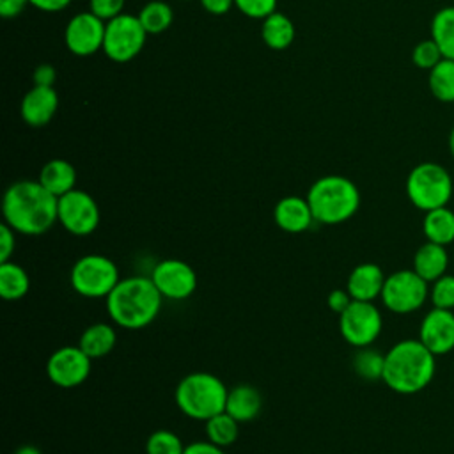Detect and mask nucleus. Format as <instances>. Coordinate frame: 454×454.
<instances>
[{"label": "nucleus", "mask_w": 454, "mask_h": 454, "mask_svg": "<svg viewBox=\"0 0 454 454\" xmlns=\"http://www.w3.org/2000/svg\"><path fill=\"white\" fill-rule=\"evenodd\" d=\"M2 215L18 234L41 236L59 222V197L37 179H21L5 190Z\"/></svg>", "instance_id": "nucleus-1"}, {"label": "nucleus", "mask_w": 454, "mask_h": 454, "mask_svg": "<svg viewBox=\"0 0 454 454\" xmlns=\"http://www.w3.org/2000/svg\"><path fill=\"white\" fill-rule=\"evenodd\" d=\"M105 300L114 325L126 330H140L158 317L163 296L151 277L135 275L121 278Z\"/></svg>", "instance_id": "nucleus-2"}, {"label": "nucleus", "mask_w": 454, "mask_h": 454, "mask_svg": "<svg viewBox=\"0 0 454 454\" xmlns=\"http://www.w3.org/2000/svg\"><path fill=\"white\" fill-rule=\"evenodd\" d=\"M434 372L436 356L419 339H403L385 353L381 381L395 394L411 395L424 390Z\"/></svg>", "instance_id": "nucleus-3"}, {"label": "nucleus", "mask_w": 454, "mask_h": 454, "mask_svg": "<svg viewBox=\"0 0 454 454\" xmlns=\"http://www.w3.org/2000/svg\"><path fill=\"white\" fill-rule=\"evenodd\" d=\"M307 200L317 223L339 225L348 222L358 211L360 192L349 177L330 174L310 184Z\"/></svg>", "instance_id": "nucleus-4"}, {"label": "nucleus", "mask_w": 454, "mask_h": 454, "mask_svg": "<svg viewBox=\"0 0 454 454\" xmlns=\"http://www.w3.org/2000/svg\"><path fill=\"white\" fill-rule=\"evenodd\" d=\"M225 383L211 372H192L184 376L174 392L177 408L193 420H207L225 410Z\"/></svg>", "instance_id": "nucleus-5"}, {"label": "nucleus", "mask_w": 454, "mask_h": 454, "mask_svg": "<svg viewBox=\"0 0 454 454\" xmlns=\"http://www.w3.org/2000/svg\"><path fill=\"white\" fill-rule=\"evenodd\" d=\"M404 190L410 202L426 213L449 204L454 183L443 165L436 161H422L410 170Z\"/></svg>", "instance_id": "nucleus-6"}, {"label": "nucleus", "mask_w": 454, "mask_h": 454, "mask_svg": "<svg viewBox=\"0 0 454 454\" xmlns=\"http://www.w3.org/2000/svg\"><path fill=\"white\" fill-rule=\"evenodd\" d=\"M117 264L101 254H87L74 261L69 273L71 287L83 298H106L119 284Z\"/></svg>", "instance_id": "nucleus-7"}, {"label": "nucleus", "mask_w": 454, "mask_h": 454, "mask_svg": "<svg viewBox=\"0 0 454 454\" xmlns=\"http://www.w3.org/2000/svg\"><path fill=\"white\" fill-rule=\"evenodd\" d=\"M380 300L394 314H411L429 300V282L413 268L397 270L387 275Z\"/></svg>", "instance_id": "nucleus-8"}, {"label": "nucleus", "mask_w": 454, "mask_h": 454, "mask_svg": "<svg viewBox=\"0 0 454 454\" xmlns=\"http://www.w3.org/2000/svg\"><path fill=\"white\" fill-rule=\"evenodd\" d=\"M147 32L142 27L137 14L122 12L117 18L106 21L103 53L117 64L133 60L145 46Z\"/></svg>", "instance_id": "nucleus-9"}, {"label": "nucleus", "mask_w": 454, "mask_h": 454, "mask_svg": "<svg viewBox=\"0 0 454 454\" xmlns=\"http://www.w3.org/2000/svg\"><path fill=\"white\" fill-rule=\"evenodd\" d=\"M339 330L342 339L353 348L371 346L383 330V317L372 301L353 300L339 314Z\"/></svg>", "instance_id": "nucleus-10"}, {"label": "nucleus", "mask_w": 454, "mask_h": 454, "mask_svg": "<svg viewBox=\"0 0 454 454\" xmlns=\"http://www.w3.org/2000/svg\"><path fill=\"white\" fill-rule=\"evenodd\" d=\"M101 220L98 202L85 190H71L59 197V223L73 236L92 234Z\"/></svg>", "instance_id": "nucleus-11"}, {"label": "nucleus", "mask_w": 454, "mask_h": 454, "mask_svg": "<svg viewBox=\"0 0 454 454\" xmlns=\"http://www.w3.org/2000/svg\"><path fill=\"white\" fill-rule=\"evenodd\" d=\"M92 369V358L80 346H62L55 349L46 362L50 381L60 388L82 385Z\"/></svg>", "instance_id": "nucleus-12"}, {"label": "nucleus", "mask_w": 454, "mask_h": 454, "mask_svg": "<svg viewBox=\"0 0 454 454\" xmlns=\"http://www.w3.org/2000/svg\"><path fill=\"white\" fill-rule=\"evenodd\" d=\"M151 280L167 300L190 298L199 284L195 270L181 259H163L151 271Z\"/></svg>", "instance_id": "nucleus-13"}, {"label": "nucleus", "mask_w": 454, "mask_h": 454, "mask_svg": "<svg viewBox=\"0 0 454 454\" xmlns=\"http://www.w3.org/2000/svg\"><path fill=\"white\" fill-rule=\"evenodd\" d=\"M106 21L87 12H76L64 28V44L76 57H89L103 50Z\"/></svg>", "instance_id": "nucleus-14"}, {"label": "nucleus", "mask_w": 454, "mask_h": 454, "mask_svg": "<svg viewBox=\"0 0 454 454\" xmlns=\"http://www.w3.org/2000/svg\"><path fill=\"white\" fill-rule=\"evenodd\" d=\"M434 356L454 349V310L433 307L420 321L417 337Z\"/></svg>", "instance_id": "nucleus-15"}, {"label": "nucleus", "mask_w": 454, "mask_h": 454, "mask_svg": "<svg viewBox=\"0 0 454 454\" xmlns=\"http://www.w3.org/2000/svg\"><path fill=\"white\" fill-rule=\"evenodd\" d=\"M59 94L53 87L34 85L25 92L20 103V115L25 124L32 128L46 126L57 114Z\"/></svg>", "instance_id": "nucleus-16"}, {"label": "nucleus", "mask_w": 454, "mask_h": 454, "mask_svg": "<svg viewBox=\"0 0 454 454\" xmlns=\"http://www.w3.org/2000/svg\"><path fill=\"white\" fill-rule=\"evenodd\" d=\"M273 220L278 225V229L289 234H300L307 231L312 225V222H316L307 197L298 195H287L280 199L275 204Z\"/></svg>", "instance_id": "nucleus-17"}, {"label": "nucleus", "mask_w": 454, "mask_h": 454, "mask_svg": "<svg viewBox=\"0 0 454 454\" xmlns=\"http://www.w3.org/2000/svg\"><path fill=\"white\" fill-rule=\"evenodd\" d=\"M385 278L387 275L376 262H360L351 270L346 280V289L353 300L374 301L381 296Z\"/></svg>", "instance_id": "nucleus-18"}, {"label": "nucleus", "mask_w": 454, "mask_h": 454, "mask_svg": "<svg viewBox=\"0 0 454 454\" xmlns=\"http://www.w3.org/2000/svg\"><path fill=\"white\" fill-rule=\"evenodd\" d=\"M411 268L426 280V282H434L442 275L447 273L449 268V252L447 247L427 241L422 243L415 254H413V262Z\"/></svg>", "instance_id": "nucleus-19"}, {"label": "nucleus", "mask_w": 454, "mask_h": 454, "mask_svg": "<svg viewBox=\"0 0 454 454\" xmlns=\"http://www.w3.org/2000/svg\"><path fill=\"white\" fill-rule=\"evenodd\" d=\"M261 408H262V397L254 385L241 383L229 388L225 411L232 415L239 424L254 420L261 413Z\"/></svg>", "instance_id": "nucleus-20"}, {"label": "nucleus", "mask_w": 454, "mask_h": 454, "mask_svg": "<svg viewBox=\"0 0 454 454\" xmlns=\"http://www.w3.org/2000/svg\"><path fill=\"white\" fill-rule=\"evenodd\" d=\"M37 181L55 197H62L76 188V170L67 160L53 158L41 167Z\"/></svg>", "instance_id": "nucleus-21"}, {"label": "nucleus", "mask_w": 454, "mask_h": 454, "mask_svg": "<svg viewBox=\"0 0 454 454\" xmlns=\"http://www.w3.org/2000/svg\"><path fill=\"white\" fill-rule=\"evenodd\" d=\"M294 35H296L294 23L284 12L275 11L273 14H270L268 18L262 20L261 37H262V43L270 50L282 51V50L289 48L293 44V41H294Z\"/></svg>", "instance_id": "nucleus-22"}, {"label": "nucleus", "mask_w": 454, "mask_h": 454, "mask_svg": "<svg viewBox=\"0 0 454 454\" xmlns=\"http://www.w3.org/2000/svg\"><path fill=\"white\" fill-rule=\"evenodd\" d=\"M115 342H117V333L110 323H92L82 332L78 339V346L92 360L106 356L115 348Z\"/></svg>", "instance_id": "nucleus-23"}, {"label": "nucleus", "mask_w": 454, "mask_h": 454, "mask_svg": "<svg viewBox=\"0 0 454 454\" xmlns=\"http://www.w3.org/2000/svg\"><path fill=\"white\" fill-rule=\"evenodd\" d=\"M422 232L427 241L438 245H450L454 241V211L447 206L424 213Z\"/></svg>", "instance_id": "nucleus-24"}, {"label": "nucleus", "mask_w": 454, "mask_h": 454, "mask_svg": "<svg viewBox=\"0 0 454 454\" xmlns=\"http://www.w3.org/2000/svg\"><path fill=\"white\" fill-rule=\"evenodd\" d=\"M30 289V277L23 266L7 261L0 262V296L7 301L23 298Z\"/></svg>", "instance_id": "nucleus-25"}, {"label": "nucleus", "mask_w": 454, "mask_h": 454, "mask_svg": "<svg viewBox=\"0 0 454 454\" xmlns=\"http://www.w3.org/2000/svg\"><path fill=\"white\" fill-rule=\"evenodd\" d=\"M431 39L440 46L445 59L454 60V5L442 7L431 20Z\"/></svg>", "instance_id": "nucleus-26"}, {"label": "nucleus", "mask_w": 454, "mask_h": 454, "mask_svg": "<svg viewBox=\"0 0 454 454\" xmlns=\"http://www.w3.org/2000/svg\"><path fill=\"white\" fill-rule=\"evenodd\" d=\"M138 20L149 35H158L168 30L174 21V11L170 4L163 0H151L138 11Z\"/></svg>", "instance_id": "nucleus-27"}, {"label": "nucleus", "mask_w": 454, "mask_h": 454, "mask_svg": "<svg viewBox=\"0 0 454 454\" xmlns=\"http://www.w3.org/2000/svg\"><path fill=\"white\" fill-rule=\"evenodd\" d=\"M431 94L442 103H454V60H440L427 76Z\"/></svg>", "instance_id": "nucleus-28"}, {"label": "nucleus", "mask_w": 454, "mask_h": 454, "mask_svg": "<svg viewBox=\"0 0 454 454\" xmlns=\"http://www.w3.org/2000/svg\"><path fill=\"white\" fill-rule=\"evenodd\" d=\"M239 422L225 410L206 420V436L218 447H229L238 440Z\"/></svg>", "instance_id": "nucleus-29"}, {"label": "nucleus", "mask_w": 454, "mask_h": 454, "mask_svg": "<svg viewBox=\"0 0 454 454\" xmlns=\"http://www.w3.org/2000/svg\"><path fill=\"white\" fill-rule=\"evenodd\" d=\"M383 367H385V355L372 348H358V351L353 356V369L355 372L367 381H376L383 378Z\"/></svg>", "instance_id": "nucleus-30"}, {"label": "nucleus", "mask_w": 454, "mask_h": 454, "mask_svg": "<svg viewBox=\"0 0 454 454\" xmlns=\"http://www.w3.org/2000/svg\"><path fill=\"white\" fill-rule=\"evenodd\" d=\"M183 440L170 429H158L145 442V454H183Z\"/></svg>", "instance_id": "nucleus-31"}, {"label": "nucleus", "mask_w": 454, "mask_h": 454, "mask_svg": "<svg viewBox=\"0 0 454 454\" xmlns=\"http://www.w3.org/2000/svg\"><path fill=\"white\" fill-rule=\"evenodd\" d=\"M429 301L436 309L454 310V275L445 273L429 284Z\"/></svg>", "instance_id": "nucleus-32"}, {"label": "nucleus", "mask_w": 454, "mask_h": 454, "mask_svg": "<svg viewBox=\"0 0 454 454\" xmlns=\"http://www.w3.org/2000/svg\"><path fill=\"white\" fill-rule=\"evenodd\" d=\"M443 53L440 50V46L429 37V39H422L419 41L413 50H411V62L419 67V69H426L431 71L440 60H443Z\"/></svg>", "instance_id": "nucleus-33"}, {"label": "nucleus", "mask_w": 454, "mask_h": 454, "mask_svg": "<svg viewBox=\"0 0 454 454\" xmlns=\"http://www.w3.org/2000/svg\"><path fill=\"white\" fill-rule=\"evenodd\" d=\"M234 7L252 20H264L277 11V0H234Z\"/></svg>", "instance_id": "nucleus-34"}, {"label": "nucleus", "mask_w": 454, "mask_h": 454, "mask_svg": "<svg viewBox=\"0 0 454 454\" xmlns=\"http://www.w3.org/2000/svg\"><path fill=\"white\" fill-rule=\"evenodd\" d=\"M124 4L126 0H89V11L103 21H110L124 12Z\"/></svg>", "instance_id": "nucleus-35"}, {"label": "nucleus", "mask_w": 454, "mask_h": 454, "mask_svg": "<svg viewBox=\"0 0 454 454\" xmlns=\"http://www.w3.org/2000/svg\"><path fill=\"white\" fill-rule=\"evenodd\" d=\"M16 231L5 222L0 225V262L11 261V255L16 248Z\"/></svg>", "instance_id": "nucleus-36"}, {"label": "nucleus", "mask_w": 454, "mask_h": 454, "mask_svg": "<svg viewBox=\"0 0 454 454\" xmlns=\"http://www.w3.org/2000/svg\"><path fill=\"white\" fill-rule=\"evenodd\" d=\"M351 301H353V298H351V294L348 293L346 287L344 289H332L326 296V303L335 314H342Z\"/></svg>", "instance_id": "nucleus-37"}, {"label": "nucleus", "mask_w": 454, "mask_h": 454, "mask_svg": "<svg viewBox=\"0 0 454 454\" xmlns=\"http://www.w3.org/2000/svg\"><path fill=\"white\" fill-rule=\"evenodd\" d=\"M32 80H34V85H43V87H53L55 80H57V71L51 64H39L35 69H34V74H32Z\"/></svg>", "instance_id": "nucleus-38"}, {"label": "nucleus", "mask_w": 454, "mask_h": 454, "mask_svg": "<svg viewBox=\"0 0 454 454\" xmlns=\"http://www.w3.org/2000/svg\"><path fill=\"white\" fill-rule=\"evenodd\" d=\"M28 4V0H0V16L5 20L18 18Z\"/></svg>", "instance_id": "nucleus-39"}, {"label": "nucleus", "mask_w": 454, "mask_h": 454, "mask_svg": "<svg viewBox=\"0 0 454 454\" xmlns=\"http://www.w3.org/2000/svg\"><path fill=\"white\" fill-rule=\"evenodd\" d=\"M183 454H227L223 447H218L215 445L213 442L206 440V442H193V443H188L184 447V452Z\"/></svg>", "instance_id": "nucleus-40"}, {"label": "nucleus", "mask_w": 454, "mask_h": 454, "mask_svg": "<svg viewBox=\"0 0 454 454\" xmlns=\"http://www.w3.org/2000/svg\"><path fill=\"white\" fill-rule=\"evenodd\" d=\"M199 2L206 12L215 16L227 14L234 7V0H199Z\"/></svg>", "instance_id": "nucleus-41"}, {"label": "nucleus", "mask_w": 454, "mask_h": 454, "mask_svg": "<svg viewBox=\"0 0 454 454\" xmlns=\"http://www.w3.org/2000/svg\"><path fill=\"white\" fill-rule=\"evenodd\" d=\"M28 2L30 5H34L43 12H59L71 4V0H28Z\"/></svg>", "instance_id": "nucleus-42"}, {"label": "nucleus", "mask_w": 454, "mask_h": 454, "mask_svg": "<svg viewBox=\"0 0 454 454\" xmlns=\"http://www.w3.org/2000/svg\"><path fill=\"white\" fill-rule=\"evenodd\" d=\"M14 454H43L41 452V449L39 447H35V445H21V447H18L16 450H14Z\"/></svg>", "instance_id": "nucleus-43"}, {"label": "nucleus", "mask_w": 454, "mask_h": 454, "mask_svg": "<svg viewBox=\"0 0 454 454\" xmlns=\"http://www.w3.org/2000/svg\"><path fill=\"white\" fill-rule=\"evenodd\" d=\"M449 153H450V156H452V160H454V126H452V129H450V133H449Z\"/></svg>", "instance_id": "nucleus-44"}, {"label": "nucleus", "mask_w": 454, "mask_h": 454, "mask_svg": "<svg viewBox=\"0 0 454 454\" xmlns=\"http://www.w3.org/2000/svg\"><path fill=\"white\" fill-rule=\"evenodd\" d=\"M186 2H188V0H186Z\"/></svg>", "instance_id": "nucleus-45"}]
</instances>
